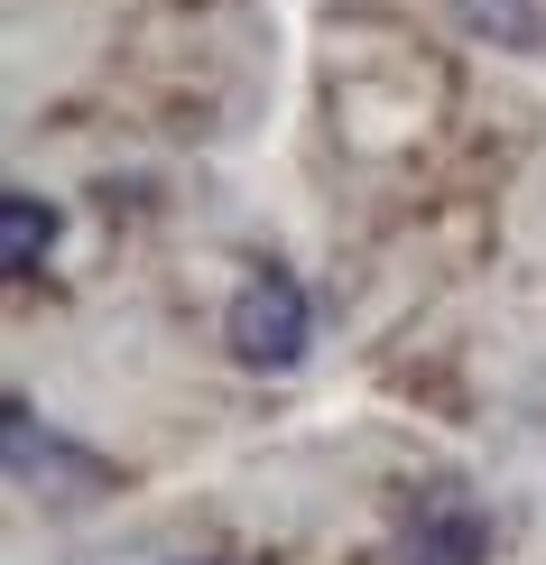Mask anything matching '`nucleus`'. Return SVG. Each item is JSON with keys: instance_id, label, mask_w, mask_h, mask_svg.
<instances>
[{"instance_id": "obj_5", "label": "nucleus", "mask_w": 546, "mask_h": 565, "mask_svg": "<svg viewBox=\"0 0 546 565\" xmlns=\"http://www.w3.org/2000/svg\"><path fill=\"white\" fill-rule=\"evenodd\" d=\"M185 565H223V556H185Z\"/></svg>"}, {"instance_id": "obj_4", "label": "nucleus", "mask_w": 546, "mask_h": 565, "mask_svg": "<svg viewBox=\"0 0 546 565\" xmlns=\"http://www.w3.org/2000/svg\"><path fill=\"white\" fill-rule=\"evenodd\" d=\"M56 232H65V214L38 195V185H10L0 195V269L29 288V278H46V260H56Z\"/></svg>"}, {"instance_id": "obj_3", "label": "nucleus", "mask_w": 546, "mask_h": 565, "mask_svg": "<svg viewBox=\"0 0 546 565\" xmlns=\"http://www.w3.org/2000/svg\"><path fill=\"white\" fill-rule=\"evenodd\" d=\"M389 565H491V510L463 501V491H426L398 520Z\"/></svg>"}, {"instance_id": "obj_2", "label": "nucleus", "mask_w": 546, "mask_h": 565, "mask_svg": "<svg viewBox=\"0 0 546 565\" xmlns=\"http://www.w3.org/2000/svg\"><path fill=\"white\" fill-rule=\"evenodd\" d=\"M0 455H10V482L19 491H65V501H103V491H111V463H93L56 427H38V408L19 390L0 398Z\"/></svg>"}, {"instance_id": "obj_1", "label": "nucleus", "mask_w": 546, "mask_h": 565, "mask_svg": "<svg viewBox=\"0 0 546 565\" xmlns=\"http://www.w3.org/2000/svg\"><path fill=\"white\" fill-rule=\"evenodd\" d=\"M223 343H232V362H250V371H297L306 343H315L306 278L278 269V260H259L242 288H232V306H223Z\"/></svg>"}]
</instances>
